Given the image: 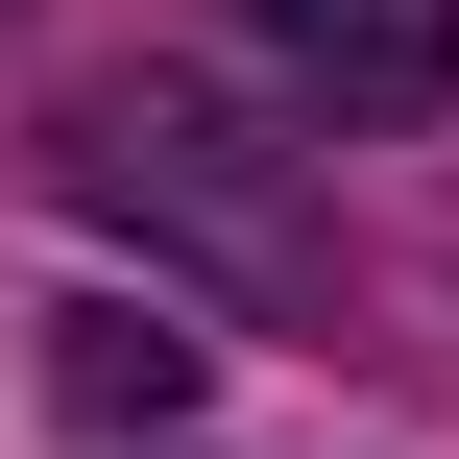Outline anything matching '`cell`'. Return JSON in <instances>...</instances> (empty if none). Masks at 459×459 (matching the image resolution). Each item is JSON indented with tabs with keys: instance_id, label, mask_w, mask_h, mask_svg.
Here are the masks:
<instances>
[{
	"instance_id": "obj_1",
	"label": "cell",
	"mask_w": 459,
	"mask_h": 459,
	"mask_svg": "<svg viewBox=\"0 0 459 459\" xmlns=\"http://www.w3.org/2000/svg\"><path fill=\"white\" fill-rule=\"evenodd\" d=\"M242 24H266V73L339 97V121H436L459 97V0H242Z\"/></svg>"
},
{
	"instance_id": "obj_2",
	"label": "cell",
	"mask_w": 459,
	"mask_h": 459,
	"mask_svg": "<svg viewBox=\"0 0 459 459\" xmlns=\"http://www.w3.org/2000/svg\"><path fill=\"white\" fill-rule=\"evenodd\" d=\"M48 411H73V436H169V411H194V339H169V315H48Z\"/></svg>"
}]
</instances>
